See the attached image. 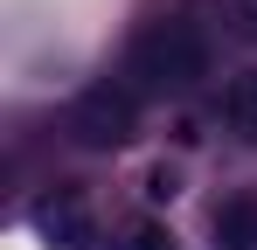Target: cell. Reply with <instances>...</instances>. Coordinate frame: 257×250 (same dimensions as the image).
Masks as SVG:
<instances>
[{
	"instance_id": "obj_4",
	"label": "cell",
	"mask_w": 257,
	"mask_h": 250,
	"mask_svg": "<svg viewBox=\"0 0 257 250\" xmlns=\"http://www.w3.org/2000/svg\"><path fill=\"white\" fill-rule=\"evenodd\" d=\"M229 125L257 146V70H243V77L229 83Z\"/></svg>"
},
{
	"instance_id": "obj_1",
	"label": "cell",
	"mask_w": 257,
	"mask_h": 250,
	"mask_svg": "<svg viewBox=\"0 0 257 250\" xmlns=\"http://www.w3.org/2000/svg\"><path fill=\"white\" fill-rule=\"evenodd\" d=\"M202 70H209V42L195 21H153L132 42V77L146 90H188Z\"/></svg>"
},
{
	"instance_id": "obj_6",
	"label": "cell",
	"mask_w": 257,
	"mask_h": 250,
	"mask_svg": "<svg viewBox=\"0 0 257 250\" xmlns=\"http://www.w3.org/2000/svg\"><path fill=\"white\" fill-rule=\"evenodd\" d=\"M132 243H139V250H174V236H160V229H139Z\"/></svg>"
},
{
	"instance_id": "obj_2",
	"label": "cell",
	"mask_w": 257,
	"mask_h": 250,
	"mask_svg": "<svg viewBox=\"0 0 257 250\" xmlns=\"http://www.w3.org/2000/svg\"><path fill=\"white\" fill-rule=\"evenodd\" d=\"M77 132H84V146H125V139H132V97L111 90V83L84 90V104H77Z\"/></svg>"
},
{
	"instance_id": "obj_5",
	"label": "cell",
	"mask_w": 257,
	"mask_h": 250,
	"mask_svg": "<svg viewBox=\"0 0 257 250\" xmlns=\"http://www.w3.org/2000/svg\"><path fill=\"white\" fill-rule=\"evenodd\" d=\"M222 14H229L236 35H257V0H222Z\"/></svg>"
},
{
	"instance_id": "obj_3",
	"label": "cell",
	"mask_w": 257,
	"mask_h": 250,
	"mask_svg": "<svg viewBox=\"0 0 257 250\" xmlns=\"http://www.w3.org/2000/svg\"><path fill=\"white\" fill-rule=\"evenodd\" d=\"M215 250H257V195H243L215 215Z\"/></svg>"
}]
</instances>
